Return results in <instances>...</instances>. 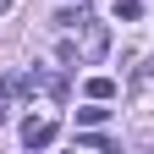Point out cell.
<instances>
[{
	"mask_svg": "<svg viewBox=\"0 0 154 154\" xmlns=\"http://www.w3.org/2000/svg\"><path fill=\"white\" fill-rule=\"evenodd\" d=\"M77 33H83V55H88V61H105V50H110V33H105V22H99V17H94V22H83Z\"/></svg>",
	"mask_w": 154,
	"mask_h": 154,
	"instance_id": "obj_1",
	"label": "cell"
},
{
	"mask_svg": "<svg viewBox=\"0 0 154 154\" xmlns=\"http://www.w3.org/2000/svg\"><path fill=\"white\" fill-rule=\"evenodd\" d=\"M55 138H61V121H33V116L22 121V143L28 149H50Z\"/></svg>",
	"mask_w": 154,
	"mask_h": 154,
	"instance_id": "obj_2",
	"label": "cell"
},
{
	"mask_svg": "<svg viewBox=\"0 0 154 154\" xmlns=\"http://www.w3.org/2000/svg\"><path fill=\"white\" fill-rule=\"evenodd\" d=\"M83 22H94V11H88V6H66V11H55V28H66V33H72V28H83Z\"/></svg>",
	"mask_w": 154,
	"mask_h": 154,
	"instance_id": "obj_3",
	"label": "cell"
},
{
	"mask_svg": "<svg viewBox=\"0 0 154 154\" xmlns=\"http://www.w3.org/2000/svg\"><path fill=\"white\" fill-rule=\"evenodd\" d=\"M105 121H110L105 99H94V105H83V110H77V127H105Z\"/></svg>",
	"mask_w": 154,
	"mask_h": 154,
	"instance_id": "obj_4",
	"label": "cell"
},
{
	"mask_svg": "<svg viewBox=\"0 0 154 154\" xmlns=\"http://www.w3.org/2000/svg\"><path fill=\"white\" fill-rule=\"evenodd\" d=\"M11 99H22V72H6V77H0V105H11Z\"/></svg>",
	"mask_w": 154,
	"mask_h": 154,
	"instance_id": "obj_5",
	"label": "cell"
},
{
	"mask_svg": "<svg viewBox=\"0 0 154 154\" xmlns=\"http://www.w3.org/2000/svg\"><path fill=\"white\" fill-rule=\"evenodd\" d=\"M88 99H116V77H88Z\"/></svg>",
	"mask_w": 154,
	"mask_h": 154,
	"instance_id": "obj_6",
	"label": "cell"
},
{
	"mask_svg": "<svg viewBox=\"0 0 154 154\" xmlns=\"http://www.w3.org/2000/svg\"><path fill=\"white\" fill-rule=\"evenodd\" d=\"M143 17V0H116V22H138Z\"/></svg>",
	"mask_w": 154,
	"mask_h": 154,
	"instance_id": "obj_7",
	"label": "cell"
},
{
	"mask_svg": "<svg viewBox=\"0 0 154 154\" xmlns=\"http://www.w3.org/2000/svg\"><path fill=\"white\" fill-rule=\"evenodd\" d=\"M0 11H11V0H0Z\"/></svg>",
	"mask_w": 154,
	"mask_h": 154,
	"instance_id": "obj_8",
	"label": "cell"
}]
</instances>
